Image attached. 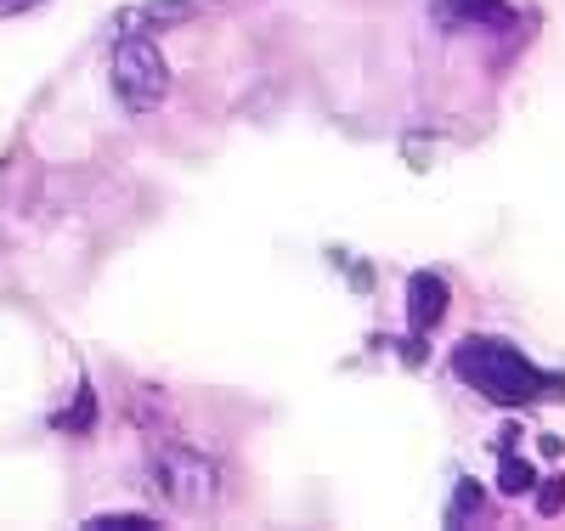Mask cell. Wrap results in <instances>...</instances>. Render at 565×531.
Instances as JSON below:
<instances>
[{
  "mask_svg": "<svg viewBox=\"0 0 565 531\" xmlns=\"http://www.w3.org/2000/svg\"><path fill=\"white\" fill-rule=\"evenodd\" d=\"M29 7H40V0H0V18H12V12H29Z\"/></svg>",
  "mask_w": 565,
  "mask_h": 531,
  "instance_id": "10",
  "label": "cell"
},
{
  "mask_svg": "<svg viewBox=\"0 0 565 531\" xmlns=\"http://www.w3.org/2000/svg\"><path fill=\"white\" fill-rule=\"evenodd\" d=\"M153 487H164L175 503H210L215 498V469L204 458H193V453H164Z\"/></svg>",
  "mask_w": 565,
  "mask_h": 531,
  "instance_id": "3",
  "label": "cell"
},
{
  "mask_svg": "<svg viewBox=\"0 0 565 531\" xmlns=\"http://www.w3.org/2000/svg\"><path fill=\"white\" fill-rule=\"evenodd\" d=\"M441 317H447V277L413 272L407 277V322H413V333H430Z\"/></svg>",
  "mask_w": 565,
  "mask_h": 531,
  "instance_id": "4",
  "label": "cell"
},
{
  "mask_svg": "<svg viewBox=\"0 0 565 531\" xmlns=\"http://www.w3.org/2000/svg\"><path fill=\"white\" fill-rule=\"evenodd\" d=\"M532 480H537V475H532V464H526V458H514V453H509V442H503V480H498V487H503L509 498H521V492H532Z\"/></svg>",
  "mask_w": 565,
  "mask_h": 531,
  "instance_id": "6",
  "label": "cell"
},
{
  "mask_svg": "<svg viewBox=\"0 0 565 531\" xmlns=\"http://www.w3.org/2000/svg\"><path fill=\"white\" fill-rule=\"evenodd\" d=\"M452 373L469 384V391H481L487 402H498V407H526L537 396L565 391L554 373H543L537 362H526L509 340H492V333H469V340L452 351Z\"/></svg>",
  "mask_w": 565,
  "mask_h": 531,
  "instance_id": "1",
  "label": "cell"
},
{
  "mask_svg": "<svg viewBox=\"0 0 565 531\" xmlns=\"http://www.w3.org/2000/svg\"><path fill=\"white\" fill-rule=\"evenodd\" d=\"M141 525H153L148 514H97L90 520V531H141Z\"/></svg>",
  "mask_w": 565,
  "mask_h": 531,
  "instance_id": "8",
  "label": "cell"
},
{
  "mask_svg": "<svg viewBox=\"0 0 565 531\" xmlns=\"http://www.w3.org/2000/svg\"><path fill=\"white\" fill-rule=\"evenodd\" d=\"M469 514H481V492H476V480H463V487H458V498H452V509H447V525H458V520H469Z\"/></svg>",
  "mask_w": 565,
  "mask_h": 531,
  "instance_id": "7",
  "label": "cell"
},
{
  "mask_svg": "<svg viewBox=\"0 0 565 531\" xmlns=\"http://www.w3.org/2000/svg\"><path fill=\"white\" fill-rule=\"evenodd\" d=\"M114 91L125 96L130 114H153V108L164 103L170 68H164V57H159L153 40H141V34H125V40H119V52H114Z\"/></svg>",
  "mask_w": 565,
  "mask_h": 531,
  "instance_id": "2",
  "label": "cell"
},
{
  "mask_svg": "<svg viewBox=\"0 0 565 531\" xmlns=\"http://www.w3.org/2000/svg\"><path fill=\"white\" fill-rule=\"evenodd\" d=\"M441 18L452 29H509L514 23L509 0H441Z\"/></svg>",
  "mask_w": 565,
  "mask_h": 531,
  "instance_id": "5",
  "label": "cell"
},
{
  "mask_svg": "<svg viewBox=\"0 0 565 531\" xmlns=\"http://www.w3.org/2000/svg\"><path fill=\"white\" fill-rule=\"evenodd\" d=\"M559 503H565V487H559V480H554V487H543V498H537V509H543V514H554Z\"/></svg>",
  "mask_w": 565,
  "mask_h": 531,
  "instance_id": "9",
  "label": "cell"
}]
</instances>
